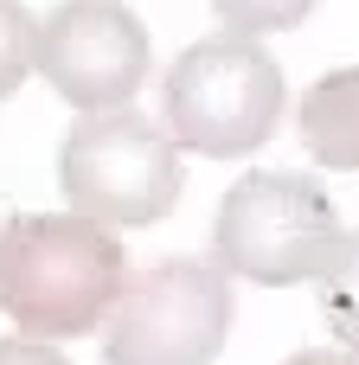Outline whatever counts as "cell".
I'll return each instance as SVG.
<instances>
[{
  "label": "cell",
  "instance_id": "obj_6",
  "mask_svg": "<svg viewBox=\"0 0 359 365\" xmlns=\"http://www.w3.org/2000/svg\"><path fill=\"white\" fill-rule=\"evenodd\" d=\"M154 45L148 26L122 0H58L32 26V71L77 109H128L135 90L148 83Z\"/></svg>",
  "mask_w": 359,
  "mask_h": 365
},
{
  "label": "cell",
  "instance_id": "obj_1",
  "mask_svg": "<svg viewBox=\"0 0 359 365\" xmlns=\"http://www.w3.org/2000/svg\"><path fill=\"white\" fill-rule=\"evenodd\" d=\"M122 282V237L84 212H26L0 225V314L32 340L96 334Z\"/></svg>",
  "mask_w": 359,
  "mask_h": 365
},
{
  "label": "cell",
  "instance_id": "obj_7",
  "mask_svg": "<svg viewBox=\"0 0 359 365\" xmlns=\"http://www.w3.org/2000/svg\"><path fill=\"white\" fill-rule=\"evenodd\" d=\"M295 135H302L308 160H321L334 173H359V64H340L302 90Z\"/></svg>",
  "mask_w": 359,
  "mask_h": 365
},
{
  "label": "cell",
  "instance_id": "obj_5",
  "mask_svg": "<svg viewBox=\"0 0 359 365\" xmlns=\"http://www.w3.org/2000/svg\"><path fill=\"white\" fill-rule=\"evenodd\" d=\"M238 295L218 263L167 257L122 282L103 314V359L109 365H212L231 340Z\"/></svg>",
  "mask_w": 359,
  "mask_h": 365
},
{
  "label": "cell",
  "instance_id": "obj_2",
  "mask_svg": "<svg viewBox=\"0 0 359 365\" xmlns=\"http://www.w3.org/2000/svg\"><path fill=\"white\" fill-rule=\"evenodd\" d=\"M283 109H289V83L276 51L231 26L193 38L161 77V115H167L161 128L206 160L257 154L283 128Z\"/></svg>",
  "mask_w": 359,
  "mask_h": 365
},
{
  "label": "cell",
  "instance_id": "obj_4",
  "mask_svg": "<svg viewBox=\"0 0 359 365\" xmlns=\"http://www.w3.org/2000/svg\"><path fill=\"white\" fill-rule=\"evenodd\" d=\"M58 186H64L71 212H84L109 231L161 225L180 205V141L161 122H148L141 109L77 115V128L58 148Z\"/></svg>",
  "mask_w": 359,
  "mask_h": 365
},
{
  "label": "cell",
  "instance_id": "obj_9",
  "mask_svg": "<svg viewBox=\"0 0 359 365\" xmlns=\"http://www.w3.org/2000/svg\"><path fill=\"white\" fill-rule=\"evenodd\" d=\"M315 6H321V0H212V13H218L231 32H251V38H263V32H295Z\"/></svg>",
  "mask_w": 359,
  "mask_h": 365
},
{
  "label": "cell",
  "instance_id": "obj_11",
  "mask_svg": "<svg viewBox=\"0 0 359 365\" xmlns=\"http://www.w3.org/2000/svg\"><path fill=\"white\" fill-rule=\"evenodd\" d=\"M0 365H71L58 353V340H32V334H19V340H0Z\"/></svg>",
  "mask_w": 359,
  "mask_h": 365
},
{
  "label": "cell",
  "instance_id": "obj_12",
  "mask_svg": "<svg viewBox=\"0 0 359 365\" xmlns=\"http://www.w3.org/2000/svg\"><path fill=\"white\" fill-rule=\"evenodd\" d=\"M283 365H359L353 346H308V353H295V359H283Z\"/></svg>",
  "mask_w": 359,
  "mask_h": 365
},
{
  "label": "cell",
  "instance_id": "obj_10",
  "mask_svg": "<svg viewBox=\"0 0 359 365\" xmlns=\"http://www.w3.org/2000/svg\"><path fill=\"white\" fill-rule=\"evenodd\" d=\"M32 13L19 0H0V103L32 77Z\"/></svg>",
  "mask_w": 359,
  "mask_h": 365
},
{
  "label": "cell",
  "instance_id": "obj_8",
  "mask_svg": "<svg viewBox=\"0 0 359 365\" xmlns=\"http://www.w3.org/2000/svg\"><path fill=\"white\" fill-rule=\"evenodd\" d=\"M315 302H321V321H328L334 346H353L359 353V231L340 237L334 263L315 276Z\"/></svg>",
  "mask_w": 359,
  "mask_h": 365
},
{
  "label": "cell",
  "instance_id": "obj_3",
  "mask_svg": "<svg viewBox=\"0 0 359 365\" xmlns=\"http://www.w3.org/2000/svg\"><path fill=\"white\" fill-rule=\"evenodd\" d=\"M340 212L308 173H244L212 218V263L231 282L295 289L315 282L340 250Z\"/></svg>",
  "mask_w": 359,
  "mask_h": 365
}]
</instances>
